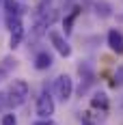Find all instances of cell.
<instances>
[{"label":"cell","mask_w":123,"mask_h":125,"mask_svg":"<svg viewBox=\"0 0 123 125\" xmlns=\"http://www.w3.org/2000/svg\"><path fill=\"white\" fill-rule=\"evenodd\" d=\"M28 93H30V88H28V82L26 80H13L11 84H9V88H7V93H4L7 106L9 108L24 106L26 99H28Z\"/></svg>","instance_id":"cell-1"},{"label":"cell","mask_w":123,"mask_h":125,"mask_svg":"<svg viewBox=\"0 0 123 125\" xmlns=\"http://www.w3.org/2000/svg\"><path fill=\"white\" fill-rule=\"evenodd\" d=\"M71 93H74V80H71L67 73L58 75V78L54 80V95L65 104V101L71 97Z\"/></svg>","instance_id":"cell-2"},{"label":"cell","mask_w":123,"mask_h":125,"mask_svg":"<svg viewBox=\"0 0 123 125\" xmlns=\"http://www.w3.org/2000/svg\"><path fill=\"white\" fill-rule=\"evenodd\" d=\"M54 108H56L54 97L50 95L48 91H43V93L39 95V99H37V114L41 119H50V116L54 114Z\"/></svg>","instance_id":"cell-3"},{"label":"cell","mask_w":123,"mask_h":125,"mask_svg":"<svg viewBox=\"0 0 123 125\" xmlns=\"http://www.w3.org/2000/svg\"><path fill=\"white\" fill-rule=\"evenodd\" d=\"M2 4H4V22L9 28L17 17H22V7L17 4V0H2Z\"/></svg>","instance_id":"cell-4"},{"label":"cell","mask_w":123,"mask_h":125,"mask_svg":"<svg viewBox=\"0 0 123 125\" xmlns=\"http://www.w3.org/2000/svg\"><path fill=\"white\" fill-rule=\"evenodd\" d=\"M50 41H52V45H54V50L58 52L61 56H71V45L63 39L61 32H56V30H50Z\"/></svg>","instance_id":"cell-5"},{"label":"cell","mask_w":123,"mask_h":125,"mask_svg":"<svg viewBox=\"0 0 123 125\" xmlns=\"http://www.w3.org/2000/svg\"><path fill=\"white\" fill-rule=\"evenodd\" d=\"M9 30H11L9 45H11V48H17V45L22 43V39H24V24H22V17H17V20L9 26Z\"/></svg>","instance_id":"cell-6"},{"label":"cell","mask_w":123,"mask_h":125,"mask_svg":"<svg viewBox=\"0 0 123 125\" xmlns=\"http://www.w3.org/2000/svg\"><path fill=\"white\" fill-rule=\"evenodd\" d=\"M108 48L114 54H123V35L119 30H114V28L108 32Z\"/></svg>","instance_id":"cell-7"},{"label":"cell","mask_w":123,"mask_h":125,"mask_svg":"<svg viewBox=\"0 0 123 125\" xmlns=\"http://www.w3.org/2000/svg\"><path fill=\"white\" fill-rule=\"evenodd\" d=\"M52 62H54V58H52V54H50V52H39L37 56H35V69L45 71V69L52 67Z\"/></svg>","instance_id":"cell-8"},{"label":"cell","mask_w":123,"mask_h":125,"mask_svg":"<svg viewBox=\"0 0 123 125\" xmlns=\"http://www.w3.org/2000/svg\"><path fill=\"white\" fill-rule=\"evenodd\" d=\"M93 9H95V15L101 17V20H106V17L112 15V7L106 0H95V2H93Z\"/></svg>","instance_id":"cell-9"},{"label":"cell","mask_w":123,"mask_h":125,"mask_svg":"<svg viewBox=\"0 0 123 125\" xmlns=\"http://www.w3.org/2000/svg\"><path fill=\"white\" fill-rule=\"evenodd\" d=\"M91 106L106 110V108H108V97H106V93H95V95L91 97Z\"/></svg>","instance_id":"cell-10"},{"label":"cell","mask_w":123,"mask_h":125,"mask_svg":"<svg viewBox=\"0 0 123 125\" xmlns=\"http://www.w3.org/2000/svg\"><path fill=\"white\" fill-rule=\"evenodd\" d=\"M78 11L80 9H74V11L69 13V17H65V32H71V24H74V20L78 17Z\"/></svg>","instance_id":"cell-11"},{"label":"cell","mask_w":123,"mask_h":125,"mask_svg":"<svg viewBox=\"0 0 123 125\" xmlns=\"http://www.w3.org/2000/svg\"><path fill=\"white\" fill-rule=\"evenodd\" d=\"M114 86H123V65L121 67H117V71H114V82H112Z\"/></svg>","instance_id":"cell-12"},{"label":"cell","mask_w":123,"mask_h":125,"mask_svg":"<svg viewBox=\"0 0 123 125\" xmlns=\"http://www.w3.org/2000/svg\"><path fill=\"white\" fill-rule=\"evenodd\" d=\"M0 125H17V119H15V114H4V116H2V123Z\"/></svg>","instance_id":"cell-13"},{"label":"cell","mask_w":123,"mask_h":125,"mask_svg":"<svg viewBox=\"0 0 123 125\" xmlns=\"http://www.w3.org/2000/svg\"><path fill=\"white\" fill-rule=\"evenodd\" d=\"M33 125H56V123H52L50 119H41V121H37V123H33Z\"/></svg>","instance_id":"cell-14"},{"label":"cell","mask_w":123,"mask_h":125,"mask_svg":"<svg viewBox=\"0 0 123 125\" xmlns=\"http://www.w3.org/2000/svg\"><path fill=\"white\" fill-rule=\"evenodd\" d=\"M2 104H7V99H4V95H0V106H2Z\"/></svg>","instance_id":"cell-15"},{"label":"cell","mask_w":123,"mask_h":125,"mask_svg":"<svg viewBox=\"0 0 123 125\" xmlns=\"http://www.w3.org/2000/svg\"><path fill=\"white\" fill-rule=\"evenodd\" d=\"M117 20H119V22H123V13H119V15H117Z\"/></svg>","instance_id":"cell-16"},{"label":"cell","mask_w":123,"mask_h":125,"mask_svg":"<svg viewBox=\"0 0 123 125\" xmlns=\"http://www.w3.org/2000/svg\"><path fill=\"white\" fill-rule=\"evenodd\" d=\"M82 125H91V123H89V121H84V123H82Z\"/></svg>","instance_id":"cell-17"}]
</instances>
